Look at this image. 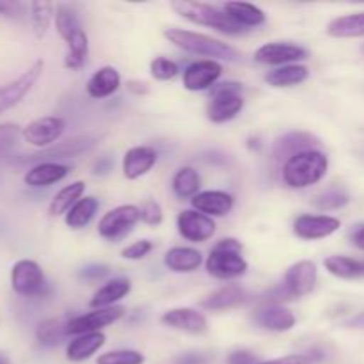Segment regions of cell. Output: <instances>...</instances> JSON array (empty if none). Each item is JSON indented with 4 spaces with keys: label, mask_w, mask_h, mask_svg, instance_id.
Masks as SVG:
<instances>
[{
    "label": "cell",
    "mask_w": 364,
    "mask_h": 364,
    "mask_svg": "<svg viewBox=\"0 0 364 364\" xmlns=\"http://www.w3.org/2000/svg\"><path fill=\"white\" fill-rule=\"evenodd\" d=\"M164 36L174 46H178V48L185 50L188 53H194V55L210 57L212 60H228V63L240 60V52L237 48H233L228 43L220 41V39L212 38V36L201 34V32L169 27L164 31Z\"/></svg>",
    "instance_id": "1"
},
{
    "label": "cell",
    "mask_w": 364,
    "mask_h": 364,
    "mask_svg": "<svg viewBox=\"0 0 364 364\" xmlns=\"http://www.w3.org/2000/svg\"><path fill=\"white\" fill-rule=\"evenodd\" d=\"M329 169V159L320 149L299 153L284 162L283 181L290 188H308L318 183Z\"/></svg>",
    "instance_id": "2"
},
{
    "label": "cell",
    "mask_w": 364,
    "mask_h": 364,
    "mask_svg": "<svg viewBox=\"0 0 364 364\" xmlns=\"http://www.w3.org/2000/svg\"><path fill=\"white\" fill-rule=\"evenodd\" d=\"M174 11L185 20L192 21L201 27H210L217 32H223L228 36L244 34L245 28L240 27L230 14L224 9H219L215 6H210L205 2H188V0H176L171 4Z\"/></svg>",
    "instance_id": "3"
},
{
    "label": "cell",
    "mask_w": 364,
    "mask_h": 364,
    "mask_svg": "<svg viewBox=\"0 0 364 364\" xmlns=\"http://www.w3.org/2000/svg\"><path fill=\"white\" fill-rule=\"evenodd\" d=\"M206 272L220 281L237 279L247 272L249 265L242 256V244L235 238H224L210 251L206 258Z\"/></svg>",
    "instance_id": "4"
},
{
    "label": "cell",
    "mask_w": 364,
    "mask_h": 364,
    "mask_svg": "<svg viewBox=\"0 0 364 364\" xmlns=\"http://www.w3.org/2000/svg\"><path fill=\"white\" fill-rule=\"evenodd\" d=\"M242 84L240 82H220L210 89V102L206 114L208 119L215 124L228 123L235 119L244 109V98H242Z\"/></svg>",
    "instance_id": "5"
},
{
    "label": "cell",
    "mask_w": 364,
    "mask_h": 364,
    "mask_svg": "<svg viewBox=\"0 0 364 364\" xmlns=\"http://www.w3.org/2000/svg\"><path fill=\"white\" fill-rule=\"evenodd\" d=\"M141 220V212L135 205H121L109 210L98 223L100 237L116 242L127 237L135 224Z\"/></svg>",
    "instance_id": "6"
},
{
    "label": "cell",
    "mask_w": 364,
    "mask_h": 364,
    "mask_svg": "<svg viewBox=\"0 0 364 364\" xmlns=\"http://www.w3.org/2000/svg\"><path fill=\"white\" fill-rule=\"evenodd\" d=\"M11 287L21 297H38L46 287L43 269L34 259H20L11 270Z\"/></svg>",
    "instance_id": "7"
},
{
    "label": "cell",
    "mask_w": 364,
    "mask_h": 364,
    "mask_svg": "<svg viewBox=\"0 0 364 364\" xmlns=\"http://www.w3.org/2000/svg\"><path fill=\"white\" fill-rule=\"evenodd\" d=\"M318 281V267L311 259H302V262L294 263L284 274V279L281 288L288 299H301L304 295L311 294Z\"/></svg>",
    "instance_id": "8"
},
{
    "label": "cell",
    "mask_w": 364,
    "mask_h": 364,
    "mask_svg": "<svg viewBox=\"0 0 364 364\" xmlns=\"http://www.w3.org/2000/svg\"><path fill=\"white\" fill-rule=\"evenodd\" d=\"M43 68H45V63H43L41 59L36 60V63L31 64L20 77L14 78L13 82H9V84L0 87V114L16 107L18 103L31 92V89L34 87L36 82L41 77Z\"/></svg>",
    "instance_id": "9"
},
{
    "label": "cell",
    "mask_w": 364,
    "mask_h": 364,
    "mask_svg": "<svg viewBox=\"0 0 364 364\" xmlns=\"http://www.w3.org/2000/svg\"><path fill=\"white\" fill-rule=\"evenodd\" d=\"M64 130H66V121L59 116H45L39 119L31 121L27 127L21 130V137L25 142L36 148H50V146L57 144L60 137H63Z\"/></svg>",
    "instance_id": "10"
},
{
    "label": "cell",
    "mask_w": 364,
    "mask_h": 364,
    "mask_svg": "<svg viewBox=\"0 0 364 364\" xmlns=\"http://www.w3.org/2000/svg\"><path fill=\"white\" fill-rule=\"evenodd\" d=\"M124 316V308L121 306H112V308L105 309H95L85 315L75 316V318L68 320L66 333L68 336H82V334L89 333H100V329L107 326H112L117 320Z\"/></svg>",
    "instance_id": "11"
},
{
    "label": "cell",
    "mask_w": 364,
    "mask_h": 364,
    "mask_svg": "<svg viewBox=\"0 0 364 364\" xmlns=\"http://www.w3.org/2000/svg\"><path fill=\"white\" fill-rule=\"evenodd\" d=\"M176 228L178 233L188 242H196V244H201V242L210 240V238L215 235V220L212 217L205 215L201 212H196V210H183V212L178 213L176 217Z\"/></svg>",
    "instance_id": "12"
},
{
    "label": "cell",
    "mask_w": 364,
    "mask_h": 364,
    "mask_svg": "<svg viewBox=\"0 0 364 364\" xmlns=\"http://www.w3.org/2000/svg\"><path fill=\"white\" fill-rule=\"evenodd\" d=\"M223 75V66L220 63L212 59L196 60L188 64L183 71V87L187 91H206L217 84V80Z\"/></svg>",
    "instance_id": "13"
},
{
    "label": "cell",
    "mask_w": 364,
    "mask_h": 364,
    "mask_svg": "<svg viewBox=\"0 0 364 364\" xmlns=\"http://www.w3.org/2000/svg\"><path fill=\"white\" fill-rule=\"evenodd\" d=\"M304 59H308L306 48L294 43H267L259 46L255 53L256 63L269 64V66H287V64Z\"/></svg>",
    "instance_id": "14"
},
{
    "label": "cell",
    "mask_w": 364,
    "mask_h": 364,
    "mask_svg": "<svg viewBox=\"0 0 364 364\" xmlns=\"http://www.w3.org/2000/svg\"><path fill=\"white\" fill-rule=\"evenodd\" d=\"M341 228L340 219L331 215H304L297 217L294 223V233L301 240H320L336 233Z\"/></svg>",
    "instance_id": "15"
},
{
    "label": "cell",
    "mask_w": 364,
    "mask_h": 364,
    "mask_svg": "<svg viewBox=\"0 0 364 364\" xmlns=\"http://www.w3.org/2000/svg\"><path fill=\"white\" fill-rule=\"evenodd\" d=\"M98 137L96 135H80V137L68 139L64 142H57V144L50 146V148L43 149L38 155H32V160L39 162H55L59 159H71V156H78L82 153L89 151L95 148Z\"/></svg>",
    "instance_id": "16"
},
{
    "label": "cell",
    "mask_w": 364,
    "mask_h": 364,
    "mask_svg": "<svg viewBox=\"0 0 364 364\" xmlns=\"http://www.w3.org/2000/svg\"><path fill=\"white\" fill-rule=\"evenodd\" d=\"M160 322H162L164 326L171 327V329L181 331V333L187 334H194V336L205 334L206 331H208V320H206V316L192 308L169 309V311L164 313Z\"/></svg>",
    "instance_id": "17"
},
{
    "label": "cell",
    "mask_w": 364,
    "mask_h": 364,
    "mask_svg": "<svg viewBox=\"0 0 364 364\" xmlns=\"http://www.w3.org/2000/svg\"><path fill=\"white\" fill-rule=\"evenodd\" d=\"M320 139L316 135L309 134V132H288L283 137H279L274 144V159L284 160L287 162L291 156L299 155V153L309 151V149L320 148Z\"/></svg>",
    "instance_id": "18"
},
{
    "label": "cell",
    "mask_w": 364,
    "mask_h": 364,
    "mask_svg": "<svg viewBox=\"0 0 364 364\" xmlns=\"http://www.w3.org/2000/svg\"><path fill=\"white\" fill-rule=\"evenodd\" d=\"M251 299L249 291L240 284H224L201 301V308L210 311H228L245 304Z\"/></svg>",
    "instance_id": "19"
},
{
    "label": "cell",
    "mask_w": 364,
    "mask_h": 364,
    "mask_svg": "<svg viewBox=\"0 0 364 364\" xmlns=\"http://www.w3.org/2000/svg\"><path fill=\"white\" fill-rule=\"evenodd\" d=\"M159 160L155 149L151 146H135L124 153L123 159V174L127 180H137V178L144 176Z\"/></svg>",
    "instance_id": "20"
},
{
    "label": "cell",
    "mask_w": 364,
    "mask_h": 364,
    "mask_svg": "<svg viewBox=\"0 0 364 364\" xmlns=\"http://www.w3.org/2000/svg\"><path fill=\"white\" fill-rule=\"evenodd\" d=\"M192 208L208 217H224L233 210L235 198L224 191H203L191 199Z\"/></svg>",
    "instance_id": "21"
},
{
    "label": "cell",
    "mask_w": 364,
    "mask_h": 364,
    "mask_svg": "<svg viewBox=\"0 0 364 364\" xmlns=\"http://www.w3.org/2000/svg\"><path fill=\"white\" fill-rule=\"evenodd\" d=\"M255 322L259 327L274 333H287L295 326V315L288 308L281 304L263 306L262 309L255 313Z\"/></svg>",
    "instance_id": "22"
},
{
    "label": "cell",
    "mask_w": 364,
    "mask_h": 364,
    "mask_svg": "<svg viewBox=\"0 0 364 364\" xmlns=\"http://www.w3.org/2000/svg\"><path fill=\"white\" fill-rule=\"evenodd\" d=\"M71 167L66 164L59 162H39L34 167L27 171V174L23 176V181L28 187H50L53 183H59L60 180L70 174Z\"/></svg>",
    "instance_id": "23"
},
{
    "label": "cell",
    "mask_w": 364,
    "mask_h": 364,
    "mask_svg": "<svg viewBox=\"0 0 364 364\" xmlns=\"http://www.w3.org/2000/svg\"><path fill=\"white\" fill-rule=\"evenodd\" d=\"M121 85V75L116 68L112 66H103L89 78L87 85H85V91L91 98L102 100L109 98L114 92L119 89Z\"/></svg>",
    "instance_id": "24"
},
{
    "label": "cell",
    "mask_w": 364,
    "mask_h": 364,
    "mask_svg": "<svg viewBox=\"0 0 364 364\" xmlns=\"http://www.w3.org/2000/svg\"><path fill=\"white\" fill-rule=\"evenodd\" d=\"M132 291V283L127 277H116V279L109 281V283L103 284L95 295H92L91 306L92 309H105L116 306V302H119L121 299L127 297Z\"/></svg>",
    "instance_id": "25"
},
{
    "label": "cell",
    "mask_w": 364,
    "mask_h": 364,
    "mask_svg": "<svg viewBox=\"0 0 364 364\" xmlns=\"http://www.w3.org/2000/svg\"><path fill=\"white\" fill-rule=\"evenodd\" d=\"M105 345V334L103 333H89L77 336L66 348V358L71 363L87 361L89 358L96 354L100 348Z\"/></svg>",
    "instance_id": "26"
},
{
    "label": "cell",
    "mask_w": 364,
    "mask_h": 364,
    "mask_svg": "<svg viewBox=\"0 0 364 364\" xmlns=\"http://www.w3.org/2000/svg\"><path fill=\"white\" fill-rule=\"evenodd\" d=\"M164 263L173 272L188 274L199 269L203 263V255L192 247H173L164 256Z\"/></svg>",
    "instance_id": "27"
},
{
    "label": "cell",
    "mask_w": 364,
    "mask_h": 364,
    "mask_svg": "<svg viewBox=\"0 0 364 364\" xmlns=\"http://www.w3.org/2000/svg\"><path fill=\"white\" fill-rule=\"evenodd\" d=\"M309 70L302 64H287L265 75V82L272 87H294L308 80Z\"/></svg>",
    "instance_id": "28"
},
{
    "label": "cell",
    "mask_w": 364,
    "mask_h": 364,
    "mask_svg": "<svg viewBox=\"0 0 364 364\" xmlns=\"http://www.w3.org/2000/svg\"><path fill=\"white\" fill-rule=\"evenodd\" d=\"M327 272L338 279H363L364 277V259H355L350 256H329L323 262Z\"/></svg>",
    "instance_id": "29"
},
{
    "label": "cell",
    "mask_w": 364,
    "mask_h": 364,
    "mask_svg": "<svg viewBox=\"0 0 364 364\" xmlns=\"http://www.w3.org/2000/svg\"><path fill=\"white\" fill-rule=\"evenodd\" d=\"M224 11L237 21L240 27H244L245 31L252 27H259L267 21L265 13L259 9L258 6L249 2H226L224 6Z\"/></svg>",
    "instance_id": "30"
},
{
    "label": "cell",
    "mask_w": 364,
    "mask_h": 364,
    "mask_svg": "<svg viewBox=\"0 0 364 364\" xmlns=\"http://www.w3.org/2000/svg\"><path fill=\"white\" fill-rule=\"evenodd\" d=\"M327 34L331 38L340 39L364 38V13L345 14V16L334 18L327 25Z\"/></svg>",
    "instance_id": "31"
},
{
    "label": "cell",
    "mask_w": 364,
    "mask_h": 364,
    "mask_svg": "<svg viewBox=\"0 0 364 364\" xmlns=\"http://www.w3.org/2000/svg\"><path fill=\"white\" fill-rule=\"evenodd\" d=\"M100 208V201L95 196H85V198L78 199L73 206H71L70 212L64 215V223L71 230H82V228L87 226L92 220V217L96 215Z\"/></svg>",
    "instance_id": "32"
},
{
    "label": "cell",
    "mask_w": 364,
    "mask_h": 364,
    "mask_svg": "<svg viewBox=\"0 0 364 364\" xmlns=\"http://www.w3.org/2000/svg\"><path fill=\"white\" fill-rule=\"evenodd\" d=\"M85 192V183L84 181H73V183L66 185V187L60 188L53 199L50 201L48 206V213L52 217H59V215H66L68 212L71 210V206L82 199Z\"/></svg>",
    "instance_id": "33"
},
{
    "label": "cell",
    "mask_w": 364,
    "mask_h": 364,
    "mask_svg": "<svg viewBox=\"0 0 364 364\" xmlns=\"http://www.w3.org/2000/svg\"><path fill=\"white\" fill-rule=\"evenodd\" d=\"M68 52L64 57V66L68 70H80L87 60L89 53V39L84 28L75 32L70 39H68Z\"/></svg>",
    "instance_id": "34"
},
{
    "label": "cell",
    "mask_w": 364,
    "mask_h": 364,
    "mask_svg": "<svg viewBox=\"0 0 364 364\" xmlns=\"http://www.w3.org/2000/svg\"><path fill=\"white\" fill-rule=\"evenodd\" d=\"M201 188V178L194 167H180L173 176V192L180 199L196 198Z\"/></svg>",
    "instance_id": "35"
},
{
    "label": "cell",
    "mask_w": 364,
    "mask_h": 364,
    "mask_svg": "<svg viewBox=\"0 0 364 364\" xmlns=\"http://www.w3.org/2000/svg\"><path fill=\"white\" fill-rule=\"evenodd\" d=\"M66 323L63 318H46L36 329V338L45 347H55L63 343L64 338L68 336Z\"/></svg>",
    "instance_id": "36"
},
{
    "label": "cell",
    "mask_w": 364,
    "mask_h": 364,
    "mask_svg": "<svg viewBox=\"0 0 364 364\" xmlns=\"http://www.w3.org/2000/svg\"><path fill=\"white\" fill-rule=\"evenodd\" d=\"M350 201V196L340 185H333V187L326 188L323 192H320L315 199H313V205L316 206L322 212H331V210H340L343 206L348 205Z\"/></svg>",
    "instance_id": "37"
},
{
    "label": "cell",
    "mask_w": 364,
    "mask_h": 364,
    "mask_svg": "<svg viewBox=\"0 0 364 364\" xmlns=\"http://www.w3.org/2000/svg\"><path fill=\"white\" fill-rule=\"evenodd\" d=\"M55 28L64 41H68L75 32L82 28L80 23H78L77 13L66 4H59L55 7Z\"/></svg>",
    "instance_id": "38"
},
{
    "label": "cell",
    "mask_w": 364,
    "mask_h": 364,
    "mask_svg": "<svg viewBox=\"0 0 364 364\" xmlns=\"http://www.w3.org/2000/svg\"><path fill=\"white\" fill-rule=\"evenodd\" d=\"M31 18L34 34L38 39H43L48 32L50 23L53 18V6L50 2H32L31 4Z\"/></svg>",
    "instance_id": "39"
},
{
    "label": "cell",
    "mask_w": 364,
    "mask_h": 364,
    "mask_svg": "<svg viewBox=\"0 0 364 364\" xmlns=\"http://www.w3.org/2000/svg\"><path fill=\"white\" fill-rule=\"evenodd\" d=\"M144 355L137 350H128V348H121V350L105 352V354L98 355L96 364H144Z\"/></svg>",
    "instance_id": "40"
},
{
    "label": "cell",
    "mask_w": 364,
    "mask_h": 364,
    "mask_svg": "<svg viewBox=\"0 0 364 364\" xmlns=\"http://www.w3.org/2000/svg\"><path fill=\"white\" fill-rule=\"evenodd\" d=\"M23 128L16 123H2L0 124V160L11 155L14 146L18 144V139L21 137Z\"/></svg>",
    "instance_id": "41"
},
{
    "label": "cell",
    "mask_w": 364,
    "mask_h": 364,
    "mask_svg": "<svg viewBox=\"0 0 364 364\" xmlns=\"http://www.w3.org/2000/svg\"><path fill=\"white\" fill-rule=\"evenodd\" d=\"M149 71H151L153 78H156L160 82L173 80L180 73L178 64L174 60L167 59V57H156V59H153L151 64H149Z\"/></svg>",
    "instance_id": "42"
},
{
    "label": "cell",
    "mask_w": 364,
    "mask_h": 364,
    "mask_svg": "<svg viewBox=\"0 0 364 364\" xmlns=\"http://www.w3.org/2000/svg\"><path fill=\"white\" fill-rule=\"evenodd\" d=\"M141 212V220L148 226H160L164 220V212L162 206L155 201V199H146L144 203L139 208Z\"/></svg>",
    "instance_id": "43"
},
{
    "label": "cell",
    "mask_w": 364,
    "mask_h": 364,
    "mask_svg": "<svg viewBox=\"0 0 364 364\" xmlns=\"http://www.w3.org/2000/svg\"><path fill=\"white\" fill-rule=\"evenodd\" d=\"M151 251H153L151 240H137V242H134L132 245H128V247H124L123 251H121V256H123L124 259L137 262V259L146 258V256H148Z\"/></svg>",
    "instance_id": "44"
},
{
    "label": "cell",
    "mask_w": 364,
    "mask_h": 364,
    "mask_svg": "<svg viewBox=\"0 0 364 364\" xmlns=\"http://www.w3.org/2000/svg\"><path fill=\"white\" fill-rule=\"evenodd\" d=\"M23 14V6L18 2H9V0H0V16L7 18H20Z\"/></svg>",
    "instance_id": "45"
},
{
    "label": "cell",
    "mask_w": 364,
    "mask_h": 364,
    "mask_svg": "<svg viewBox=\"0 0 364 364\" xmlns=\"http://www.w3.org/2000/svg\"><path fill=\"white\" fill-rule=\"evenodd\" d=\"M228 364H256V355L240 348V350L231 352L230 358H228Z\"/></svg>",
    "instance_id": "46"
},
{
    "label": "cell",
    "mask_w": 364,
    "mask_h": 364,
    "mask_svg": "<svg viewBox=\"0 0 364 364\" xmlns=\"http://www.w3.org/2000/svg\"><path fill=\"white\" fill-rule=\"evenodd\" d=\"M208 355L199 354V352H187V354L178 355L174 364H208Z\"/></svg>",
    "instance_id": "47"
},
{
    "label": "cell",
    "mask_w": 364,
    "mask_h": 364,
    "mask_svg": "<svg viewBox=\"0 0 364 364\" xmlns=\"http://www.w3.org/2000/svg\"><path fill=\"white\" fill-rule=\"evenodd\" d=\"M256 364H313L311 358L308 355H284V358L272 359V361H263Z\"/></svg>",
    "instance_id": "48"
},
{
    "label": "cell",
    "mask_w": 364,
    "mask_h": 364,
    "mask_svg": "<svg viewBox=\"0 0 364 364\" xmlns=\"http://www.w3.org/2000/svg\"><path fill=\"white\" fill-rule=\"evenodd\" d=\"M348 238H350V242L355 245V247L364 251V223L352 226L350 233H348Z\"/></svg>",
    "instance_id": "49"
},
{
    "label": "cell",
    "mask_w": 364,
    "mask_h": 364,
    "mask_svg": "<svg viewBox=\"0 0 364 364\" xmlns=\"http://www.w3.org/2000/svg\"><path fill=\"white\" fill-rule=\"evenodd\" d=\"M105 274H109V267L91 265V267H87V269L82 270L80 276L85 277V279H96V277H102V276H105Z\"/></svg>",
    "instance_id": "50"
},
{
    "label": "cell",
    "mask_w": 364,
    "mask_h": 364,
    "mask_svg": "<svg viewBox=\"0 0 364 364\" xmlns=\"http://www.w3.org/2000/svg\"><path fill=\"white\" fill-rule=\"evenodd\" d=\"M127 89L135 96H144L149 92L148 82H144V80H128Z\"/></svg>",
    "instance_id": "51"
},
{
    "label": "cell",
    "mask_w": 364,
    "mask_h": 364,
    "mask_svg": "<svg viewBox=\"0 0 364 364\" xmlns=\"http://www.w3.org/2000/svg\"><path fill=\"white\" fill-rule=\"evenodd\" d=\"M345 326L350 327V329H364V311L359 313V315L352 316Z\"/></svg>",
    "instance_id": "52"
},
{
    "label": "cell",
    "mask_w": 364,
    "mask_h": 364,
    "mask_svg": "<svg viewBox=\"0 0 364 364\" xmlns=\"http://www.w3.org/2000/svg\"><path fill=\"white\" fill-rule=\"evenodd\" d=\"M0 364H9V361H7L6 358H2V355H0Z\"/></svg>",
    "instance_id": "53"
},
{
    "label": "cell",
    "mask_w": 364,
    "mask_h": 364,
    "mask_svg": "<svg viewBox=\"0 0 364 364\" xmlns=\"http://www.w3.org/2000/svg\"><path fill=\"white\" fill-rule=\"evenodd\" d=\"M363 50H364V48H363Z\"/></svg>",
    "instance_id": "54"
}]
</instances>
